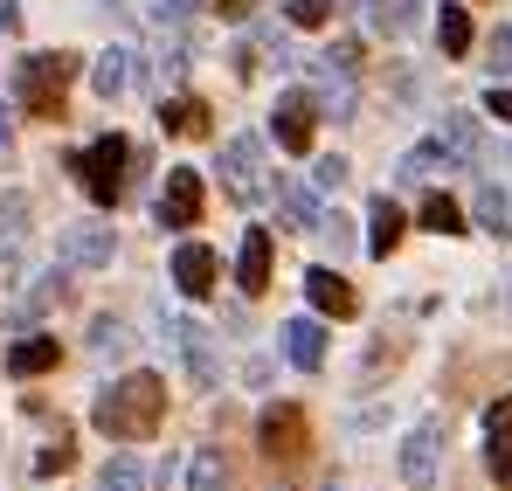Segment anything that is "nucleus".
Segmentation results:
<instances>
[{"instance_id":"obj_1","label":"nucleus","mask_w":512,"mask_h":491,"mask_svg":"<svg viewBox=\"0 0 512 491\" xmlns=\"http://www.w3.org/2000/svg\"><path fill=\"white\" fill-rule=\"evenodd\" d=\"M90 422H97L111 443H146V436L167 422V381H160V374H125V381H111V388L97 395Z\"/></svg>"},{"instance_id":"obj_2","label":"nucleus","mask_w":512,"mask_h":491,"mask_svg":"<svg viewBox=\"0 0 512 491\" xmlns=\"http://www.w3.org/2000/svg\"><path fill=\"white\" fill-rule=\"evenodd\" d=\"M77 77V56H21L14 63V104L28 111V118H63V90Z\"/></svg>"},{"instance_id":"obj_3","label":"nucleus","mask_w":512,"mask_h":491,"mask_svg":"<svg viewBox=\"0 0 512 491\" xmlns=\"http://www.w3.org/2000/svg\"><path fill=\"white\" fill-rule=\"evenodd\" d=\"M125 160H132V153H125V139H118V132L90 139L84 153L70 160V166H77V180H84V194L97 201V208H111V201L125 194Z\"/></svg>"},{"instance_id":"obj_4","label":"nucleus","mask_w":512,"mask_h":491,"mask_svg":"<svg viewBox=\"0 0 512 491\" xmlns=\"http://www.w3.org/2000/svg\"><path fill=\"white\" fill-rule=\"evenodd\" d=\"M353 70H360V42H333V49L312 63L319 104H333V118H353Z\"/></svg>"},{"instance_id":"obj_5","label":"nucleus","mask_w":512,"mask_h":491,"mask_svg":"<svg viewBox=\"0 0 512 491\" xmlns=\"http://www.w3.org/2000/svg\"><path fill=\"white\" fill-rule=\"evenodd\" d=\"M222 173H229L236 201H263L270 194V180H263V139H229L222 146Z\"/></svg>"},{"instance_id":"obj_6","label":"nucleus","mask_w":512,"mask_h":491,"mask_svg":"<svg viewBox=\"0 0 512 491\" xmlns=\"http://www.w3.org/2000/svg\"><path fill=\"white\" fill-rule=\"evenodd\" d=\"M167 346L180 353V367H187V381L194 388H215V346H208V332L194 326V319H167Z\"/></svg>"},{"instance_id":"obj_7","label":"nucleus","mask_w":512,"mask_h":491,"mask_svg":"<svg viewBox=\"0 0 512 491\" xmlns=\"http://www.w3.org/2000/svg\"><path fill=\"white\" fill-rule=\"evenodd\" d=\"M201 222V173L194 166H167L160 187V229H194Z\"/></svg>"},{"instance_id":"obj_8","label":"nucleus","mask_w":512,"mask_h":491,"mask_svg":"<svg viewBox=\"0 0 512 491\" xmlns=\"http://www.w3.org/2000/svg\"><path fill=\"white\" fill-rule=\"evenodd\" d=\"M436 443H443V422H416L402 436V485H416V491L436 485Z\"/></svg>"},{"instance_id":"obj_9","label":"nucleus","mask_w":512,"mask_h":491,"mask_svg":"<svg viewBox=\"0 0 512 491\" xmlns=\"http://www.w3.org/2000/svg\"><path fill=\"white\" fill-rule=\"evenodd\" d=\"M215 277H222V256H215L208 243H180L173 249V284H180L187 298H208Z\"/></svg>"},{"instance_id":"obj_10","label":"nucleus","mask_w":512,"mask_h":491,"mask_svg":"<svg viewBox=\"0 0 512 491\" xmlns=\"http://www.w3.org/2000/svg\"><path fill=\"white\" fill-rule=\"evenodd\" d=\"M277 208H284V222H291L298 236H319V229H326V208H319V194H312L298 173H277Z\"/></svg>"},{"instance_id":"obj_11","label":"nucleus","mask_w":512,"mask_h":491,"mask_svg":"<svg viewBox=\"0 0 512 491\" xmlns=\"http://www.w3.org/2000/svg\"><path fill=\"white\" fill-rule=\"evenodd\" d=\"M312 118H319L312 97H277V111H270L277 146H284V153H305V146H312Z\"/></svg>"},{"instance_id":"obj_12","label":"nucleus","mask_w":512,"mask_h":491,"mask_svg":"<svg viewBox=\"0 0 512 491\" xmlns=\"http://www.w3.org/2000/svg\"><path fill=\"white\" fill-rule=\"evenodd\" d=\"M305 298H312V305H319L326 319H353V312H360L353 284H346L340 270H326V263H319V270H305Z\"/></svg>"},{"instance_id":"obj_13","label":"nucleus","mask_w":512,"mask_h":491,"mask_svg":"<svg viewBox=\"0 0 512 491\" xmlns=\"http://www.w3.org/2000/svg\"><path fill=\"white\" fill-rule=\"evenodd\" d=\"M111 229H104V222H70V229H63V256H70V263H77V270H104V263H111Z\"/></svg>"},{"instance_id":"obj_14","label":"nucleus","mask_w":512,"mask_h":491,"mask_svg":"<svg viewBox=\"0 0 512 491\" xmlns=\"http://www.w3.org/2000/svg\"><path fill=\"white\" fill-rule=\"evenodd\" d=\"M263 450L284 457V464L305 457V415L291 409V402H284V409H263Z\"/></svg>"},{"instance_id":"obj_15","label":"nucleus","mask_w":512,"mask_h":491,"mask_svg":"<svg viewBox=\"0 0 512 491\" xmlns=\"http://www.w3.org/2000/svg\"><path fill=\"white\" fill-rule=\"evenodd\" d=\"M485 457H492L499 485H512V395H499L492 415H485Z\"/></svg>"},{"instance_id":"obj_16","label":"nucleus","mask_w":512,"mask_h":491,"mask_svg":"<svg viewBox=\"0 0 512 491\" xmlns=\"http://www.w3.org/2000/svg\"><path fill=\"white\" fill-rule=\"evenodd\" d=\"M284 353H291V367L319 374V367H326V326H319V319H291V326H284Z\"/></svg>"},{"instance_id":"obj_17","label":"nucleus","mask_w":512,"mask_h":491,"mask_svg":"<svg viewBox=\"0 0 512 491\" xmlns=\"http://www.w3.org/2000/svg\"><path fill=\"white\" fill-rule=\"evenodd\" d=\"M236 284L243 291H270V229H250L243 236V249H236Z\"/></svg>"},{"instance_id":"obj_18","label":"nucleus","mask_w":512,"mask_h":491,"mask_svg":"<svg viewBox=\"0 0 512 491\" xmlns=\"http://www.w3.org/2000/svg\"><path fill=\"white\" fill-rule=\"evenodd\" d=\"M402 229H409V222H402V208L381 194V201H374V215H367V249H374V256H388V249L402 243Z\"/></svg>"},{"instance_id":"obj_19","label":"nucleus","mask_w":512,"mask_h":491,"mask_svg":"<svg viewBox=\"0 0 512 491\" xmlns=\"http://www.w3.org/2000/svg\"><path fill=\"white\" fill-rule=\"evenodd\" d=\"M49 367H56V339H49V332L21 339V346L7 353V374H21V381H28V374H49Z\"/></svg>"},{"instance_id":"obj_20","label":"nucleus","mask_w":512,"mask_h":491,"mask_svg":"<svg viewBox=\"0 0 512 491\" xmlns=\"http://www.w3.org/2000/svg\"><path fill=\"white\" fill-rule=\"evenodd\" d=\"M160 125H167L173 139H201V132H208V104H194V97H173V104H160Z\"/></svg>"},{"instance_id":"obj_21","label":"nucleus","mask_w":512,"mask_h":491,"mask_svg":"<svg viewBox=\"0 0 512 491\" xmlns=\"http://www.w3.org/2000/svg\"><path fill=\"white\" fill-rule=\"evenodd\" d=\"M125 83H132V56H125V49H111V56H97V70H90V90H97L104 104H111V97H118Z\"/></svg>"},{"instance_id":"obj_22","label":"nucleus","mask_w":512,"mask_h":491,"mask_svg":"<svg viewBox=\"0 0 512 491\" xmlns=\"http://www.w3.org/2000/svg\"><path fill=\"white\" fill-rule=\"evenodd\" d=\"M436 139H443V153H450V160H478V118H464V111H450Z\"/></svg>"},{"instance_id":"obj_23","label":"nucleus","mask_w":512,"mask_h":491,"mask_svg":"<svg viewBox=\"0 0 512 491\" xmlns=\"http://www.w3.org/2000/svg\"><path fill=\"white\" fill-rule=\"evenodd\" d=\"M125 346H132V332L118 326V319H90V353L97 360H125Z\"/></svg>"},{"instance_id":"obj_24","label":"nucleus","mask_w":512,"mask_h":491,"mask_svg":"<svg viewBox=\"0 0 512 491\" xmlns=\"http://www.w3.org/2000/svg\"><path fill=\"white\" fill-rule=\"evenodd\" d=\"M436 42H443V56H464V49H471V14H464V7H443Z\"/></svg>"},{"instance_id":"obj_25","label":"nucleus","mask_w":512,"mask_h":491,"mask_svg":"<svg viewBox=\"0 0 512 491\" xmlns=\"http://www.w3.org/2000/svg\"><path fill=\"white\" fill-rule=\"evenodd\" d=\"M423 229H436V236H457V229H464V208H457L450 194H429V201H423Z\"/></svg>"},{"instance_id":"obj_26","label":"nucleus","mask_w":512,"mask_h":491,"mask_svg":"<svg viewBox=\"0 0 512 491\" xmlns=\"http://www.w3.org/2000/svg\"><path fill=\"white\" fill-rule=\"evenodd\" d=\"M450 166V153H443V139H429V146H416L409 160H402V180H436Z\"/></svg>"},{"instance_id":"obj_27","label":"nucleus","mask_w":512,"mask_h":491,"mask_svg":"<svg viewBox=\"0 0 512 491\" xmlns=\"http://www.w3.org/2000/svg\"><path fill=\"white\" fill-rule=\"evenodd\" d=\"M97 491H146L139 457H111V464H104V478H97Z\"/></svg>"},{"instance_id":"obj_28","label":"nucleus","mask_w":512,"mask_h":491,"mask_svg":"<svg viewBox=\"0 0 512 491\" xmlns=\"http://www.w3.org/2000/svg\"><path fill=\"white\" fill-rule=\"evenodd\" d=\"M374 7H381L374 21H381L388 35H409V28H416V14H423V0H374Z\"/></svg>"},{"instance_id":"obj_29","label":"nucleus","mask_w":512,"mask_h":491,"mask_svg":"<svg viewBox=\"0 0 512 491\" xmlns=\"http://www.w3.org/2000/svg\"><path fill=\"white\" fill-rule=\"evenodd\" d=\"M21 222H28V201H21V194H7V201H0V256L21 243Z\"/></svg>"},{"instance_id":"obj_30","label":"nucleus","mask_w":512,"mask_h":491,"mask_svg":"<svg viewBox=\"0 0 512 491\" xmlns=\"http://www.w3.org/2000/svg\"><path fill=\"white\" fill-rule=\"evenodd\" d=\"M471 208H478V222H485L492 236H506V194H499V187H478V201H471Z\"/></svg>"},{"instance_id":"obj_31","label":"nucleus","mask_w":512,"mask_h":491,"mask_svg":"<svg viewBox=\"0 0 512 491\" xmlns=\"http://www.w3.org/2000/svg\"><path fill=\"white\" fill-rule=\"evenodd\" d=\"M187 491H222V457H215V450H201V457H194V478H187Z\"/></svg>"},{"instance_id":"obj_32","label":"nucleus","mask_w":512,"mask_h":491,"mask_svg":"<svg viewBox=\"0 0 512 491\" xmlns=\"http://www.w3.org/2000/svg\"><path fill=\"white\" fill-rule=\"evenodd\" d=\"M70 464H77V450H70V436H56V443H49V450L35 457V471H42V478H56V471H70Z\"/></svg>"},{"instance_id":"obj_33","label":"nucleus","mask_w":512,"mask_h":491,"mask_svg":"<svg viewBox=\"0 0 512 491\" xmlns=\"http://www.w3.org/2000/svg\"><path fill=\"white\" fill-rule=\"evenodd\" d=\"M291 21L298 28H319V21H333V0H291Z\"/></svg>"},{"instance_id":"obj_34","label":"nucleus","mask_w":512,"mask_h":491,"mask_svg":"<svg viewBox=\"0 0 512 491\" xmlns=\"http://www.w3.org/2000/svg\"><path fill=\"white\" fill-rule=\"evenodd\" d=\"M312 180H319V187L333 194V187H346V180H353V166H346L340 153H333V160H319V166H312Z\"/></svg>"},{"instance_id":"obj_35","label":"nucleus","mask_w":512,"mask_h":491,"mask_svg":"<svg viewBox=\"0 0 512 491\" xmlns=\"http://www.w3.org/2000/svg\"><path fill=\"white\" fill-rule=\"evenodd\" d=\"M485 56H492V77H506V70H512V28L492 35V49H485Z\"/></svg>"},{"instance_id":"obj_36","label":"nucleus","mask_w":512,"mask_h":491,"mask_svg":"<svg viewBox=\"0 0 512 491\" xmlns=\"http://www.w3.org/2000/svg\"><path fill=\"white\" fill-rule=\"evenodd\" d=\"M319 236H333V249H353V222H340V215H326V229Z\"/></svg>"},{"instance_id":"obj_37","label":"nucleus","mask_w":512,"mask_h":491,"mask_svg":"<svg viewBox=\"0 0 512 491\" xmlns=\"http://www.w3.org/2000/svg\"><path fill=\"white\" fill-rule=\"evenodd\" d=\"M187 14H194V0H160V28L167 21H187Z\"/></svg>"},{"instance_id":"obj_38","label":"nucleus","mask_w":512,"mask_h":491,"mask_svg":"<svg viewBox=\"0 0 512 491\" xmlns=\"http://www.w3.org/2000/svg\"><path fill=\"white\" fill-rule=\"evenodd\" d=\"M485 111H492V118H512V83H506V90H492V97H485Z\"/></svg>"},{"instance_id":"obj_39","label":"nucleus","mask_w":512,"mask_h":491,"mask_svg":"<svg viewBox=\"0 0 512 491\" xmlns=\"http://www.w3.org/2000/svg\"><path fill=\"white\" fill-rule=\"evenodd\" d=\"M14 28H21V7H14V0H0V35H14Z\"/></svg>"},{"instance_id":"obj_40","label":"nucleus","mask_w":512,"mask_h":491,"mask_svg":"<svg viewBox=\"0 0 512 491\" xmlns=\"http://www.w3.org/2000/svg\"><path fill=\"white\" fill-rule=\"evenodd\" d=\"M215 7H222V14H229V21H243V14H250V7H243V0H215Z\"/></svg>"},{"instance_id":"obj_41","label":"nucleus","mask_w":512,"mask_h":491,"mask_svg":"<svg viewBox=\"0 0 512 491\" xmlns=\"http://www.w3.org/2000/svg\"><path fill=\"white\" fill-rule=\"evenodd\" d=\"M7 139H14V132H7V111H0V153H7Z\"/></svg>"},{"instance_id":"obj_42","label":"nucleus","mask_w":512,"mask_h":491,"mask_svg":"<svg viewBox=\"0 0 512 491\" xmlns=\"http://www.w3.org/2000/svg\"><path fill=\"white\" fill-rule=\"evenodd\" d=\"M346 7H374V0H346Z\"/></svg>"}]
</instances>
